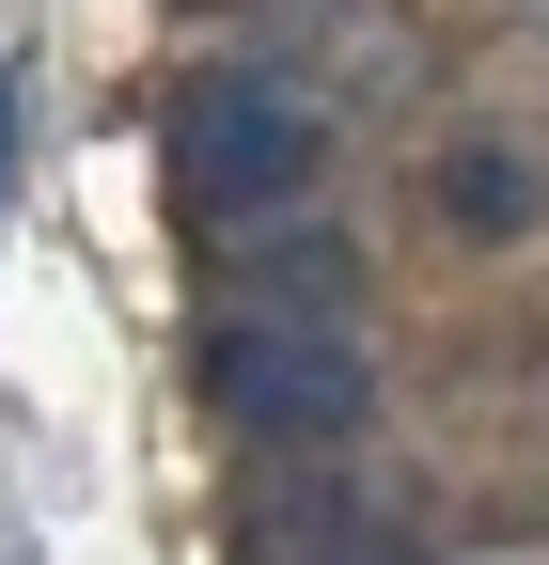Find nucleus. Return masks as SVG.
Returning <instances> with one entry per match:
<instances>
[{
    "label": "nucleus",
    "mask_w": 549,
    "mask_h": 565,
    "mask_svg": "<svg viewBox=\"0 0 549 565\" xmlns=\"http://www.w3.org/2000/svg\"><path fill=\"white\" fill-rule=\"evenodd\" d=\"M204 393H220L236 440L267 456H330L362 440L377 408V345H362V299H346V252H267L236 299H220V345H204Z\"/></svg>",
    "instance_id": "obj_1"
},
{
    "label": "nucleus",
    "mask_w": 549,
    "mask_h": 565,
    "mask_svg": "<svg viewBox=\"0 0 549 565\" xmlns=\"http://www.w3.org/2000/svg\"><path fill=\"white\" fill-rule=\"evenodd\" d=\"M330 173V110L299 79H267V63H220V79H189L173 95V204L204 236H267V221H299Z\"/></svg>",
    "instance_id": "obj_2"
},
{
    "label": "nucleus",
    "mask_w": 549,
    "mask_h": 565,
    "mask_svg": "<svg viewBox=\"0 0 549 565\" xmlns=\"http://www.w3.org/2000/svg\"><path fill=\"white\" fill-rule=\"evenodd\" d=\"M440 204H455V221H487V236H518V221H534L518 141H455V158H440Z\"/></svg>",
    "instance_id": "obj_3"
},
{
    "label": "nucleus",
    "mask_w": 549,
    "mask_h": 565,
    "mask_svg": "<svg viewBox=\"0 0 549 565\" xmlns=\"http://www.w3.org/2000/svg\"><path fill=\"white\" fill-rule=\"evenodd\" d=\"M0 126H17V79H0Z\"/></svg>",
    "instance_id": "obj_4"
}]
</instances>
